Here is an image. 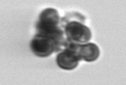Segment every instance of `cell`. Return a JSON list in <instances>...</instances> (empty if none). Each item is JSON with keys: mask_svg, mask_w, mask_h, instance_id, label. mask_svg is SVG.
Here are the masks:
<instances>
[{"mask_svg": "<svg viewBox=\"0 0 126 85\" xmlns=\"http://www.w3.org/2000/svg\"><path fill=\"white\" fill-rule=\"evenodd\" d=\"M39 21L46 23L60 24L61 18L57 10H55L53 8H47L39 14Z\"/></svg>", "mask_w": 126, "mask_h": 85, "instance_id": "obj_5", "label": "cell"}, {"mask_svg": "<svg viewBox=\"0 0 126 85\" xmlns=\"http://www.w3.org/2000/svg\"><path fill=\"white\" fill-rule=\"evenodd\" d=\"M84 22V16L79 12H69L61 18L60 26L64 31L67 42L83 44L90 41L92 33Z\"/></svg>", "mask_w": 126, "mask_h": 85, "instance_id": "obj_1", "label": "cell"}, {"mask_svg": "<svg viewBox=\"0 0 126 85\" xmlns=\"http://www.w3.org/2000/svg\"><path fill=\"white\" fill-rule=\"evenodd\" d=\"M32 51L39 57H47L54 51H57V47L52 39L45 36L36 34L31 41Z\"/></svg>", "mask_w": 126, "mask_h": 85, "instance_id": "obj_3", "label": "cell"}, {"mask_svg": "<svg viewBox=\"0 0 126 85\" xmlns=\"http://www.w3.org/2000/svg\"><path fill=\"white\" fill-rule=\"evenodd\" d=\"M81 57L79 54V44L67 42L65 48L56 56V64L61 69L72 70L78 66Z\"/></svg>", "mask_w": 126, "mask_h": 85, "instance_id": "obj_2", "label": "cell"}, {"mask_svg": "<svg viewBox=\"0 0 126 85\" xmlns=\"http://www.w3.org/2000/svg\"><path fill=\"white\" fill-rule=\"evenodd\" d=\"M79 54L81 60L86 62H94L97 60L100 56V49L93 42H86L83 44H79Z\"/></svg>", "mask_w": 126, "mask_h": 85, "instance_id": "obj_4", "label": "cell"}]
</instances>
